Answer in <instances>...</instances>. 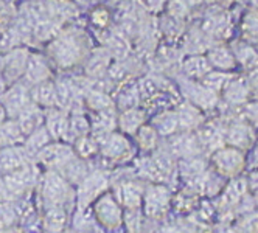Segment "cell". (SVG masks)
<instances>
[{
  "label": "cell",
  "mask_w": 258,
  "mask_h": 233,
  "mask_svg": "<svg viewBox=\"0 0 258 233\" xmlns=\"http://www.w3.org/2000/svg\"><path fill=\"white\" fill-rule=\"evenodd\" d=\"M92 50L89 34L78 28L61 30L47 44V58L61 70H70L83 62Z\"/></svg>",
  "instance_id": "1"
},
{
  "label": "cell",
  "mask_w": 258,
  "mask_h": 233,
  "mask_svg": "<svg viewBox=\"0 0 258 233\" xmlns=\"http://www.w3.org/2000/svg\"><path fill=\"white\" fill-rule=\"evenodd\" d=\"M41 198L45 207H66L69 204L77 205V194L66 179L56 171L50 170L41 184Z\"/></svg>",
  "instance_id": "2"
},
{
  "label": "cell",
  "mask_w": 258,
  "mask_h": 233,
  "mask_svg": "<svg viewBox=\"0 0 258 233\" xmlns=\"http://www.w3.org/2000/svg\"><path fill=\"white\" fill-rule=\"evenodd\" d=\"M94 219L103 230H117L123 224V208L112 193H103L100 198L92 204Z\"/></svg>",
  "instance_id": "3"
},
{
  "label": "cell",
  "mask_w": 258,
  "mask_h": 233,
  "mask_svg": "<svg viewBox=\"0 0 258 233\" xmlns=\"http://www.w3.org/2000/svg\"><path fill=\"white\" fill-rule=\"evenodd\" d=\"M109 181L101 171H89V174L77 185V211L87 210L89 205L94 204L103 193L107 191Z\"/></svg>",
  "instance_id": "4"
},
{
  "label": "cell",
  "mask_w": 258,
  "mask_h": 233,
  "mask_svg": "<svg viewBox=\"0 0 258 233\" xmlns=\"http://www.w3.org/2000/svg\"><path fill=\"white\" fill-rule=\"evenodd\" d=\"M0 104H2L8 118H16L27 106L31 104L30 87L21 81L10 84L5 89V92L0 95Z\"/></svg>",
  "instance_id": "5"
},
{
  "label": "cell",
  "mask_w": 258,
  "mask_h": 233,
  "mask_svg": "<svg viewBox=\"0 0 258 233\" xmlns=\"http://www.w3.org/2000/svg\"><path fill=\"white\" fill-rule=\"evenodd\" d=\"M170 191L167 187L159 185V184H151L148 188L143 191V208L145 214L151 219H162L167 210L170 207Z\"/></svg>",
  "instance_id": "6"
},
{
  "label": "cell",
  "mask_w": 258,
  "mask_h": 233,
  "mask_svg": "<svg viewBox=\"0 0 258 233\" xmlns=\"http://www.w3.org/2000/svg\"><path fill=\"white\" fill-rule=\"evenodd\" d=\"M104 160L114 164L126 162L133 157V146L124 134L121 132H110L101 143H100V154Z\"/></svg>",
  "instance_id": "7"
},
{
  "label": "cell",
  "mask_w": 258,
  "mask_h": 233,
  "mask_svg": "<svg viewBox=\"0 0 258 233\" xmlns=\"http://www.w3.org/2000/svg\"><path fill=\"white\" fill-rule=\"evenodd\" d=\"M30 51L25 47H16L7 53H4V62H2V76L7 81V84H13L21 81L25 71L27 59H28Z\"/></svg>",
  "instance_id": "8"
},
{
  "label": "cell",
  "mask_w": 258,
  "mask_h": 233,
  "mask_svg": "<svg viewBox=\"0 0 258 233\" xmlns=\"http://www.w3.org/2000/svg\"><path fill=\"white\" fill-rule=\"evenodd\" d=\"M212 164L215 167V171L219 176H227L232 177L235 174H238L244 167V157L241 154V151H238L236 148H219L215 151V154L212 156Z\"/></svg>",
  "instance_id": "9"
},
{
  "label": "cell",
  "mask_w": 258,
  "mask_h": 233,
  "mask_svg": "<svg viewBox=\"0 0 258 233\" xmlns=\"http://www.w3.org/2000/svg\"><path fill=\"white\" fill-rule=\"evenodd\" d=\"M72 156H75L73 148L69 145V143H62L58 140L50 141L47 146H44L38 154H36L38 162L53 171H56Z\"/></svg>",
  "instance_id": "10"
},
{
  "label": "cell",
  "mask_w": 258,
  "mask_h": 233,
  "mask_svg": "<svg viewBox=\"0 0 258 233\" xmlns=\"http://www.w3.org/2000/svg\"><path fill=\"white\" fill-rule=\"evenodd\" d=\"M47 80H51V65H50L48 58L41 55V53L30 51L24 76L21 81H24L25 86L31 87L34 84L47 81Z\"/></svg>",
  "instance_id": "11"
},
{
  "label": "cell",
  "mask_w": 258,
  "mask_h": 233,
  "mask_svg": "<svg viewBox=\"0 0 258 233\" xmlns=\"http://www.w3.org/2000/svg\"><path fill=\"white\" fill-rule=\"evenodd\" d=\"M112 56L110 53L101 47V48H92L87 56L84 58V75L90 80H101L106 76V71L112 62Z\"/></svg>",
  "instance_id": "12"
},
{
  "label": "cell",
  "mask_w": 258,
  "mask_h": 233,
  "mask_svg": "<svg viewBox=\"0 0 258 233\" xmlns=\"http://www.w3.org/2000/svg\"><path fill=\"white\" fill-rule=\"evenodd\" d=\"M115 199L121 205L124 211H136L142 208L143 201V190L142 187L134 181H123L115 188L114 193Z\"/></svg>",
  "instance_id": "13"
},
{
  "label": "cell",
  "mask_w": 258,
  "mask_h": 233,
  "mask_svg": "<svg viewBox=\"0 0 258 233\" xmlns=\"http://www.w3.org/2000/svg\"><path fill=\"white\" fill-rule=\"evenodd\" d=\"M44 126L47 128L53 140H67L69 114L64 109H59V107H50L44 115Z\"/></svg>",
  "instance_id": "14"
},
{
  "label": "cell",
  "mask_w": 258,
  "mask_h": 233,
  "mask_svg": "<svg viewBox=\"0 0 258 233\" xmlns=\"http://www.w3.org/2000/svg\"><path fill=\"white\" fill-rule=\"evenodd\" d=\"M25 165H28V154L24 146H4L0 151V174L11 173Z\"/></svg>",
  "instance_id": "15"
},
{
  "label": "cell",
  "mask_w": 258,
  "mask_h": 233,
  "mask_svg": "<svg viewBox=\"0 0 258 233\" xmlns=\"http://www.w3.org/2000/svg\"><path fill=\"white\" fill-rule=\"evenodd\" d=\"M30 98L31 103L42 107V109H50L56 106V87H54L53 80H47L38 83L30 87Z\"/></svg>",
  "instance_id": "16"
},
{
  "label": "cell",
  "mask_w": 258,
  "mask_h": 233,
  "mask_svg": "<svg viewBox=\"0 0 258 233\" xmlns=\"http://www.w3.org/2000/svg\"><path fill=\"white\" fill-rule=\"evenodd\" d=\"M145 118L146 114L143 109H139V106L133 107V109L121 111L117 117V129L124 135H136L140 126L145 124Z\"/></svg>",
  "instance_id": "17"
},
{
  "label": "cell",
  "mask_w": 258,
  "mask_h": 233,
  "mask_svg": "<svg viewBox=\"0 0 258 233\" xmlns=\"http://www.w3.org/2000/svg\"><path fill=\"white\" fill-rule=\"evenodd\" d=\"M104 48L110 53L114 61H126L131 55V41L118 30L107 33L104 39Z\"/></svg>",
  "instance_id": "18"
},
{
  "label": "cell",
  "mask_w": 258,
  "mask_h": 233,
  "mask_svg": "<svg viewBox=\"0 0 258 233\" xmlns=\"http://www.w3.org/2000/svg\"><path fill=\"white\" fill-rule=\"evenodd\" d=\"M56 173L61 174L70 185L77 187L83 181V179L89 174V168H87L84 160L80 159L75 154V156H72L69 160H66V162L56 170Z\"/></svg>",
  "instance_id": "19"
},
{
  "label": "cell",
  "mask_w": 258,
  "mask_h": 233,
  "mask_svg": "<svg viewBox=\"0 0 258 233\" xmlns=\"http://www.w3.org/2000/svg\"><path fill=\"white\" fill-rule=\"evenodd\" d=\"M44 115L45 114L42 111V107L31 103L30 106L25 107V109L19 115L16 117V120H17V123H19V126H21L25 137L42 126V124H44Z\"/></svg>",
  "instance_id": "20"
},
{
  "label": "cell",
  "mask_w": 258,
  "mask_h": 233,
  "mask_svg": "<svg viewBox=\"0 0 258 233\" xmlns=\"http://www.w3.org/2000/svg\"><path fill=\"white\" fill-rule=\"evenodd\" d=\"M83 100L84 104L87 106V109H90L92 112H100L104 109H110V107H115L114 98L104 89H100L97 86H90L83 94Z\"/></svg>",
  "instance_id": "21"
},
{
  "label": "cell",
  "mask_w": 258,
  "mask_h": 233,
  "mask_svg": "<svg viewBox=\"0 0 258 233\" xmlns=\"http://www.w3.org/2000/svg\"><path fill=\"white\" fill-rule=\"evenodd\" d=\"M62 30V24L53 19H42L34 22L33 31H31V41L39 44H48L51 39L58 36V33Z\"/></svg>",
  "instance_id": "22"
},
{
  "label": "cell",
  "mask_w": 258,
  "mask_h": 233,
  "mask_svg": "<svg viewBox=\"0 0 258 233\" xmlns=\"http://www.w3.org/2000/svg\"><path fill=\"white\" fill-rule=\"evenodd\" d=\"M227 143L232 148H239L244 149L252 146L253 143V131L250 126H247L246 123H236L227 131V137H226Z\"/></svg>",
  "instance_id": "23"
},
{
  "label": "cell",
  "mask_w": 258,
  "mask_h": 233,
  "mask_svg": "<svg viewBox=\"0 0 258 233\" xmlns=\"http://www.w3.org/2000/svg\"><path fill=\"white\" fill-rule=\"evenodd\" d=\"M24 140L25 135L16 118H7L0 123V146H16Z\"/></svg>",
  "instance_id": "24"
},
{
  "label": "cell",
  "mask_w": 258,
  "mask_h": 233,
  "mask_svg": "<svg viewBox=\"0 0 258 233\" xmlns=\"http://www.w3.org/2000/svg\"><path fill=\"white\" fill-rule=\"evenodd\" d=\"M51 140H53L51 135L48 134L47 128L42 124L41 128H38L36 131H33L30 135L25 137L22 145H24V149L27 151L28 156H36L44 146H47Z\"/></svg>",
  "instance_id": "25"
},
{
  "label": "cell",
  "mask_w": 258,
  "mask_h": 233,
  "mask_svg": "<svg viewBox=\"0 0 258 233\" xmlns=\"http://www.w3.org/2000/svg\"><path fill=\"white\" fill-rule=\"evenodd\" d=\"M73 152H75L80 159L83 160H89V159H94L95 156L100 154V145L98 141L94 138L92 134L83 135L73 140Z\"/></svg>",
  "instance_id": "26"
},
{
  "label": "cell",
  "mask_w": 258,
  "mask_h": 233,
  "mask_svg": "<svg viewBox=\"0 0 258 233\" xmlns=\"http://www.w3.org/2000/svg\"><path fill=\"white\" fill-rule=\"evenodd\" d=\"M140 103V95L137 91V84H127L123 83L121 91L117 95V100H114L115 107H118L120 111H126V109H133V107H137Z\"/></svg>",
  "instance_id": "27"
},
{
  "label": "cell",
  "mask_w": 258,
  "mask_h": 233,
  "mask_svg": "<svg viewBox=\"0 0 258 233\" xmlns=\"http://www.w3.org/2000/svg\"><path fill=\"white\" fill-rule=\"evenodd\" d=\"M198 140L201 143V148H209V149H219L223 148V143L226 140V135H223V132H219L218 128H215L213 124H206V126L199 128L198 132Z\"/></svg>",
  "instance_id": "28"
},
{
  "label": "cell",
  "mask_w": 258,
  "mask_h": 233,
  "mask_svg": "<svg viewBox=\"0 0 258 233\" xmlns=\"http://www.w3.org/2000/svg\"><path fill=\"white\" fill-rule=\"evenodd\" d=\"M69 219L67 208L66 207H47L44 224L48 230V233H56L66 228Z\"/></svg>",
  "instance_id": "29"
},
{
  "label": "cell",
  "mask_w": 258,
  "mask_h": 233,
  "mask_svg": "<svg viewBox=\"0 0 258 233\" xmlns=\"http://www.w3.org/2000/svg\"><path fill=\"white\" fill-rule=\"evenodd\" d=\"M90 134V120L81 112H72L69 115L67 140H75L78 137Z\"/></svg>",
  "instance_id": "30"
},
{
  "label": "cell",
  "mask_w": 258,
  "mask_h": 233,
  "mask_svg": "<svg viewBox=\"0 0 258 233\" xmlns=\"http://www.w3.org/2000/svg\"><path fill=\"white\" fill-rule=\"evenodd\" d=\"M177 117V123H179V128L182 131H190L196 126H199L202 118H201V112L198 111V107L191 106V104H183L180 106V109L176 112Z\"/></svg>",
  "instance_id": "31"
},
{
  "label": "cell",
  "mask_w": 258,
  "mask_h": 233,
  "mask_svg": "<svg viewBox=\"0 0 258 233\" xmlns=\"http://www.w3.org/2000/svg\"><path fill=\"white\" fill-rule=\"evenodd\" d=\"M153 128L157 131L159 135H163V137H171L173 134H176V131H177V128H179L176 112L165 111V112L159 114V115L154 118Z\"/></svg>",
  "instance_id": "32"
},
{
  "label": "cell",
  "mask_w": 258,
  "mask_h": 233,
  "mask_svg": "<svg viewBox=\"0 0 258 233\" xmlns=\"http://www.w3.org/2000/svg\"><path fill=\"white\" fill-rule=\"evenodd\" d=\"M159 137L160 135L157 134V131L153 126H150V124H143V126H140V129L136 132L137 146L143 152H151L157 148Z\"/></svg>",
  "instance_id": "33"
},
{
  "label": "cell",
  "mask_w": 258,
  "mask_h": 233,
  "mask_svg": "<svg viewBox=\"0 0 258 233\" xmlns=\"http://www.w3.org/2000/svg\"><path fill=\"white\" fill-rule=\"evenodd\" d=\"M183 70L191 78H204L210 71V62L204 56H190L188 59L183 61Z\"/></svg>",
  "instance_id": "34"
},
{
  "label": "cell",
  "mask_w": 258,
  "mask_h": 233,
  "mask_svg": "<svg viewBox=\"0 0 258 233\" xmlns=\"http://www.w3.org/2000/svg\"><path fill=\"white\" fill-rule=\"evenodd\" d=\"M89 22L98 30H106L110 22H112V11H110L106 5H97L92 7L87 13Z\"/></svg>",
  "instance_id": "35"
},
{
  "label": "cell",
  "mask_w": 258,
  "mask_h": 233,
  "mask_svg": "<svg viewBox=\"0 0 258 233\" xmlns=\"http://www.w3.org/2000/svg\"><path fill=\"white\" fill-rule=\"evenodd\" d=\"M209 62L210 65H215L219 68H229L233 65V58L229 53V50H226L224 47H216L210 50Z\"/></svg>",
  "instance_id": "36"
},
{
  "label": "cell",
  "mask_w": 258,
  "mask_h": 233,
  "mask_svg": "<svg viewBox=\"0 0 258 233\" xmlns=\"http://www.w3.org/2000/svg\"><path fill=\"white\" fill-rule=\"evenodd\" d=\"M246 191V184L244 181H233L226 190H224V202L227 201L229 205H235L236 202H239V199L243 198V194Z\"/></svg>",
  "instance_id": "37"
},
{
  "label": "cell",
  "mask_w": 258,
  "mask_h": 233,
  "mask_svg": "<svg viewBox=\"0 0 258 233\" xmlns=\"http://www.w3.org/2000/svg\"><path fill=\"white\" fill-rule=\"evenodd\" d=\"M233 233H258V214H249L239 221Z\"/></svg>",
  "instance_id": "38"
},
{
  "label": "cell",
  "mask_w": 258,
  "mask_h": 233,
  "mask_svg": "<svg viewBox=\"0 0 258 233\" xmlns=\"http://www.w3.org/2000/svg\"><path fill=\"white\" fill-rule=\"evenodd\" d=\"M188 13V5L183 0H171L168 4V14L173 19L182 21Z\"/></svg>",
  "instance_id": "39"
},
{
  "label": "cell",
  "mask_w": 258,
  "mask_h": 233,
  "mask_svg": "<svg viewBox=\"0 0 258 233\" xmlns=\"http://www.w3.org/2000/svg\"><path fill=\"white\" fill-rule=\"evenodd\" d=\"M145 4H146V7H148L150 10L157 11V10H160L163 7L165 0H145Z\"/></svg>",
  "instance_id": "40"
},
{
  "label": "cell",
  "mask_w": 258,
  "mask_h": 233,
  "mask_svg": "<svg viewBox=\"0 0 258 233\" xmlns=\"http://www.w3.org/2000/svg\"><path fill=\"white\" fill-rule=\"evenodd\" d=\"M160 233H182L179 228H176V227H171V225H167V227H163L162 230H160Z\"/></svg>",
  "instance_id": "41"
},
{
  "label": "cell",
  "mask_w": 258,
  "mask_h": 233,
  "mask_svg": "<svg viewBox=\"0 0 258 233\" xmlns=\"http://www.w3.org/2000/svg\"><path fill=\"white\" fill-rule=\"evenodd\" d=\"M8 87V84H7V81L4 80V76H2V73H0V95H2L4 92H5V89Z\"/></svg>",
  "instance_id": "42"
},
{
  "label": "cell",
  "mask_w": 258,
  "mask_h": 233,
  "mask_svg": "<svg viewBox=\"0 0 258 233\" xmlns=\"http://www.w3.org/2000/svg\"><path fill=\"white\" fill-rule=\"evenodd\" d=\"M183 2H185L187 5H195V4H199L201 0H183Z\"/></svg>",
  "instance_id": "43"
},
{
  "label": "cell",
  "mask_w": 258,
  "mask_h": 233,
  "mask_svg": "<svg viewBox=\"0 0 258 233\" xmlns=\"http://www.w3.org/2000/svg\"><path fill=\"white\" fill-rule=\"evenodd\" d=\"M2 62H4V53L0 51V71H2Z\"/></svg>",
  "instance_id": "44"
},
{
  "label": "cell",
  "mask_w": 258,
  "mask_h": 233,
  "mask_svg": "<svg viewBox=\"0 0 258 233\" xmlns=\"http://www.w3.org/2000/svg\"><path fill=\"white\" fill-rule=\"evenodd\" d=\"M56 233H77V231H73V230H67V228H64V230H61V231H56Z\"/></svg>",
  "instance_id": "45"
},
{
  "label": "cell",
  "mask_w": 258,
  "mask_h": 233,
  "mask_svg": "<svg viewBox=\"0 0 258 233\" xmlns=\"http://www.w3.org/2000/svg\"><path fill=\"white\" fill-rule=\"evenodd\" d=\"M255 204H256V205H258V193H256V194H255Z\"/></svg>",
  "instance_id": "46"
},
{
  "label": "cell",
  "mask_w": 258,
  "mask_h": 233,
  "mask_svg": "<svg viewBox=\"0 0 258 233\" xmlns=\"http://www.w3.org/2000/svg\"><path fill=\"white\" fill-rule=\"evenodd\" d=\"M16 2H28V0H16Z\"/></svg>",
  "instance_id": "47"
},
{
  "label": "cell",
  "mask_w": 258,
  "mask_h": 233,
  "mask_svg": "<svg viewBox=\"0 0 258 233\" xmlns=\"http://www.w3.org/2000/svg\"><path fill=\"white\" fill-rule=\"evenodd\" d=\"M97 233H100V231H97Z\"/></svg>",
  "instance_id": "48"
}]
</instances>
